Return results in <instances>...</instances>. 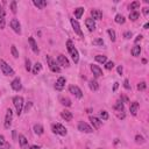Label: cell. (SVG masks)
<instances>
[{
    "label": "cell",
    "mask_w": 149,
    "mask_h": 149,
    "mask_svg": "<svg viewBox=\"0 0 149 149\" xmlns=\"http://www.w3.org/2000/svg\"><path fill=\"white\" fill-rule=\"evenodd\" d=\"M114 21H115L116 23H119V24H123V23L126 22V19H125L123 15H121V14H116Z\"/></svg>",
    "instance_id": "cell-28"
},
{
    "label": "cell",
    "mask_w": 149,
    "mask_h": 149,
    "mask_svg": "<svg viewBox=\"0 0 149 149\" xmlns=\"http://www.w3.org/2000/svg\"><path fill=\"white\" fill-rule=\"evenodd\" d=\"M83 13H84V8H83V7L76 8V9H74V16H76V19H80L81 15H83Z\"/></svg>",
    "instance_id": "cell-31"
},
{
    "label": "cell",
    "mask_w": 149,
    "mask_h": 149,
    "mask_svg": "<svg viewBox=\"0 0 149 149\" xmlns=\"http://www.w3.org/2000/svg\"><path fill=\"white\" fill-rule=\"evenodd\" d=\"M148 13H149V8H148V7H144V8H143V14L147 16V15H148Z\"/></svg>",
    "instance_id": "cell-49"
},
{
    "label": "cell",
    "mask_w": 149,
    "mask_h": 149,
    "mask_svg": "<svg viewBox=\"0 0 149 149\" xmlns=\"http://www.w3.org/2000/svg\"><path fill=\"white\" fill-rule=\"evenodd\" d=\"M137 109H139V102L137 101H133L129 105V112L132 113V115H136L137 114Z\"/></svg>",
    "instance_id": "cell-21"
},
{
    "label": "cell",
    "mask_w": 149,
    "mask_h": 149,
    "mask_svg": "<svg viewBox=\"0 0 149 149\" xmlns=\"http://www.w3.org/2000/svg\"><path fill=\"white\" fill-rule=\"evenodd\" d=\"M140 7V1H133L130 5H129V9H132V10H135L136 8H139Z\"/></svg>",
    "instance_id": "cell-35"
},
{
    "label": "cell",
    "mask_w": 149,
    "mask_h": 149,
    "mask_svg": "<svg viewBox=\"0 0 149 149\" xmlns=\"http://www.w3.org/2000/svg\"><path fill=\"white\" fill-rule=\"evenodd\" d=\"M6 26V22H5V16L0 15V29H3Z\"/></svg>",
    "instance_id": "cell-43"
},
{
    "label": "cell",
    "mask_w": 149,
    "mask_h": 149,
    "mask_svg": "<svg viewBox=\"0 0 149 149\" xmlns=\"http://www.w3.org/2000/svg\"><path fill=\"white\" fill-rule=\"evenodd\" d=\"M114 111H115V114L118 115L119 119H123L125 118V112H123V102L121 100L116 101V104L114 105Z\"/></svg>",
    "instance_id": "cell-4"
},
{
    "label": "cell",
    "mask_w": 149,
    "mask_h": 149,
    "mask_svg": "<svg viewBox=\"0 0 149 149\" xmlns=\"http://www.w3.org/2000/svg\"><path fill=\"white\" fill-rule=\"evenodd\" d=\"M90 121H91V123H92L94 129H99L101 127V125H102V121L100 119L95 118V116H90Z\"/></svg>",
    "instance_id": "cell-15"
},
{
    "label": "cell",
    "mask_w": 149,
    "mask_h": 149,
    "mask_svg": "<svg viewBox=\"0 0 149 149\" xmlns=\"http://www.w3.org/2000/svg\"><path fill=\"white\" fill-rule=\"evenodd\" d=\"M146 87H147L146 81H141V83H139V84H137V90H140V91L146 90Z\"/></svg>",
    "instance_id": "cell-39"
},
{
    "label": "cell",
    "mask_w": 149,
    "mask_h": 149,
    "mask_svg": "<svg viewBox=\"0 0 149 149\" xmlns=\"http://www.w3.org/2000/svg\"><path fill=\"white\" fill-rule=\"evenodd\" d=\"M19 144H20V147L22 148V149H27L28 148V140H27V137L24 136V135H19Z\"/></svg>",
    "instance_id": "cell-17"
},
{
    "label": "cell",
    "mask_w": 149,
    "mask_h": 149,
    "mask_svg": "<svg viewBox=\"0 0 149 149\" xmlns=\"http://www.w3.org/2000/svg\"><path fill=\"white\" fill-rule=\"evenodd\" d=\"M0 69L5 76H14L15 74V72L10 68V65H8L3 59H0Z\"/></svg>",
    "instance_id": "cell-3"
},
{
    "label": "cell",
    "mask_w": 149,
    "mask_h": 149,
    "mask_svg": "<svg viewBox=\"0 0 149 149\" xmlns=\"http://www.w3.org/2000/svg\"><path fill=\"white\" fill-rule=\"evenodd\" d=\"M95 61H97L98 63L105 64V63L107 62V57H106V56H104V55H97V56H95Z\"/></svg>",
    "instance_id": "cell-32"
},
{
    "label": "cell",
    "mask_w": 149,
    "mask_h": 149,
    "mask_svg": "<svg viewBox=\"0 0 149 149\" xmlns=\"http://www.w3.org/2000/svg\"><path fill=\"white\" fill-rule=\"evenodd\" d=\"M139 16H140V14H139V12L137 10H132L130 13H129V20H132V21H136L137 19H139Z\"/></svg>",
    "instance_id": "cell-29"
},
{
    "label": "cell",
    "mask_w": 149,
    "mask_h": 149,
    "mask_svg": "<svg viewBox=\"0 0 149 149\" xmlns=\"http://www.w3.org/2000/svg\"><path fill=\"white\" fill-rule=\"evenodd\" d=\"M66 49H68L69 54L71 55L72 61L77 64V63L79 62V54H78V50L74 48V45H73V43H72L71 40H68V41H66Z\"/></svg>",
    "instance_id": "cell-1"
},
{
    "label": "cell",
    "mask_w": 149,
    "mask_h": 149,
    "mask_svg": "<svg viewBox=\"0 0 149 149\" xmlns=\"http://www.w3.org/2000/svg\"><path fill=\"white\" fill-rule=\"evenodd\" d=\"M107 33H108V35H109V38L112 40V42H114V41H115V37H116V35H115V31H114L113 29H108V30H107Z\"/></svg>",
    "instance_id": "cell-36"
},
{
    "label": "cell",
    "mask_w": 149,
    "mask_h": 149,
    "mask_svg": "<svg viewBox=\"0 0 149 149\" xmlns=\"http://www.w3.org/2000/svg\"><path fill=\"white\" fill-rule=\"evenodd\" d=\"M141 40H142V35H137V36H136V38H135V44H137Z\"/></svg>",
    "instance_id": "cell-48"
},
{
    "label": "cell",
    "mask_w": 149,
    "mask_h": 149,
    "mask_svg": "<svg viewBox=\"0 0 149 149\" xmlns=\"http://www.w3.org/2000/svg\"><path fill=\"white\" fill-rule=\"evenodd\" d=\"M13 104H14V107L16 109V114L21 115L22 109H23V98L20 95H15L13 98Z\"/></svg>",
    "instance_id": "cell-2"
},
{
    "label": "cell",
    "mask_w": 149,
    "mask_h": 149,
    "mask_svg": "<svg viewBox=\"0 0 149 149\" xmlns=\"http://www.w3.org/2000/svg\"><path fill=\"white\" fill-rule=\"evenodd\" d=\"M26 70L27 71H30L31 70V65H30V59H26Z\"/></svg>",
    "instance_id": "cell-44"
},
{
    "label": "cell",
    "mask_w": 149,
    "mask_h": 149,
    "mask_svg": "<svg viewBox=\"0 0 149 149\" xmlns=\"http://www.w3.org/2000/svg\"><path fill=\"white\" fill-rule=\"evenodd\" d=\"M118 86H119V83H114V86H113V91H116V88H118Z\"/></svg>",
    "instance_id": "cell-51"
},
{
    "label": "cell",
    "mask_w": 149,
    "mask_h": 149,
    "mask_svg": "<svg viewBox=\"0 0 149 149\" xmlns=\"http://www.w3.org/2000/svg\"><path fill=\"white\" fill-rule=\"evenodd\" d=\"M69 91H70V93H72L76 98H78V99L83 98V91H81L78 86H76V85H70V86H69Z\"/></svg>",
    "instance_id": "cell-9"
},
{
    "label": "cell",
    "mask_w": 149,
    "mask_h": 149,
    "mask_svg": "<svg viewBox=\"0 0 149 149\" xmlns=\"http://www.w3.org/2000/svg\"><path fill=\"white\" fill-rule=\"evenodd\" d=\"M9 6H10V10H12V13H16V1H12L10 3H9Z\"/></svg>",
    "instance_id": "cell-40"
},
{
    "label": "cell",
    "mask_w": 149,
    "mask_h": 149,
    "mask_svg": "<svg viewBox=\"0 0 149 149\" xmlns=\"http://www.w3.org/2000/svg\"><path fill=\"white\" fill-rule=\"evenodd\" d=\"M61 116H62L65 121H71V120H72V118H73L72 113H71L70 111H68V109H64V111L61 113Z\"/></svg>",
    "instance_id": "cell-22"
},
{
    "label": "cell",
    "mask_w": 149,
    "mask_h": 149,
    "mask_svg": "<svg viewBox=\"0 0 149 149\" xmlns=\"http://www.w3.org/2000/svg\"><path fill=\"white\" fill-rule=\"evenodd\" d=\"M113 66H114V63L111 61V62H106L105 63V68L107 69V70H112L113 69Z\"/></svg>",
    "instance_id": "cell-42"
},
{
    "label": "cell",
    "mask_w": 149,
    "mask_h": 149,
    "mask_svg": "<svg viewBox=\"0 0 149 149\" xmlns=\"http://www.w3.org/2000/svg\"><path fill=\"white\" fill-rule=\"evenodd\" d=\"M135 142H136V143H141V144H142V143H144V142H146V140L143 139V136H141V135H136V136H135Z\"/></svg>",
    "instance_id": "cell-38"
},
{
    "label": "cell",
    "mask_w": 149,
    "mask_h": 149,
    "mask_svg": "<svg viewBox=\"0 0 149 149\" xmlns=\"http://www.w3.org/2000/svg\"><path fill=\"white\" fill-rule=\"evenodd\" d=\"M91 15H92L91 19H93V20H100V19L102 17V12H101L100 9L94 8V9L91 10Z\"/></svg>",
    "instance_id": "cell-18"
},
{
    "label": "cell",
    "mask_w": 149,
    "mask_h": 149,
    "mask_svg": "<svg viewBox=\"0 0 149 149\" xmlns=\"http://www.w3.org/2000/svg\"><path fill=\"white\" fill-rule=\"evenodd\" d=\"M91 71L93 72V74H94L95 78L102 76V70H101L98 65H95V64H91Z\"/></svg>",
    "instance_id": "cell-16"
},
{
    "label": "cell",
    "mask_w": 149,
    "mask_h": 149,
    "mask_svg": "<svg viewBox=\"0 0 149 149\" xmlns=\"http://www.w3.org/2000/svg\"><path fill=\"white\" fill-rule=\"evenodd\" d=\"M122 71H123L122 66H121V65H119V66H118V73H119V74H122Z\"/></svg>",
    "instance_id": "cell-50"
},
{
    "label": "cell",
    "mask_w": 149,
    "mask_h": 149,
    "mask_svg": "<svg viewBox=\"0 0 149 149\" xmlns=\"http://www.w3.org/2000/svg\"><path fill=\"white\" fill-rule=\"evenodd\" d=\"M47 62H48V65H49V69L52 71V72H61V68L58 66V64L56 63V61H54L50 56H47Z\"/></svg>",
    "instance_id": "cell-6"
},
{
    "label": "cell",
    "mask_w": 149,
    "mask_h": 149,
    "mask_svg": "<svg viewBox=\"0 0 149 149\" xmlns=\"http://www.w3.org/2000/svg\"><path fill=\"white\" fill-rule=\"evenodd\" d=\"M148 27H149V24H148V23H146V24H144V29H148Z\"/></svg>",
    "instance_id": "cell-53"
},
{
    "label": "cell",
    "mask_w": 149,
    "mask_h": 149,
    "mask_svg": "<svg viewBox=\"0 0 149 149\" xmlns=\"http://www.w3.org/2000/svg\"><path fill=\"white\" fill-rule=\"evenodd\" d=\"M88 86H90V88H91L92 91H97V90L99 88V84H98V81H97L95 79H91V80L88 81Z\"/></svg>",
    "instance_id": "cell-26"
},
{
    "label": "cell",
    "mask_w": 149,
    "mask_h": 149,
    "mask_svg": "<svg viewBox=\"0 0 149 149\" xmlns=\"http://www.w3.org/2000/svg\"><path fill=\"white\" fill-rule=\"evenodd\" d=\"M85 24H86V27H87V29H88L90 31H93V30L95 29V22H94V20L91 19V17H88V19L85 20Z\"/></svg>",
    "instance_id": "cell-19"
},
{
    "label": "cell",
    "mask_w": 149,
    "mask_h": 149,
    "mask_svg": "<svg viewBox=\"0 0 149 149\" xmlns=\"http://www.w3.org/2000/svg\"><path fill=\"white\" fill-rule=\"evenodd\" d=\"M29 149H40V147L38 146H31Z\"/></svg>",
    "instance_id": "cell-52"
},
{
    "label": "cell",
    "mask_w": 149,
    "mask_h": 149,
    "mask_svg": "<svg viewBox=\"0 0 149 149\" xmlns=\"http://www.w3.org/2000/svg\"><path fill=\"white\" fill-rule=\"evenodd\" d=\"M123 86H125L126 90H130V85H129V80H128V79H125V81H123Z\"/></svg>",
    "instance_id": "cell-47"
},
{
    "label": "cell",
    "mask_w": 149,
    "mask_h": 149,
    "mask_svg": "<svg viewBox=\"0 0 149 149\" xmlns=\"http://www.w3.org/2000/svg\"><path fill=\"white\" fill-rule=\"evenodd\" d=\"M0 149H9V143L3 135H0Z\"/></svg>",
    "instance_id": "cell-23"
},
{
    "label": "cell",
    "mask_w": 149,
    "mask_h": 149,
    "mask_svg": "<svg viewBox=\"0 0 149 149\" xmlns=\"http://www.w3.org/2000/svg\"><path fill=\"white\" fill-rule=\"evenodd\" d=\"M3 3H5L3 1H2V2H0V15H2V16H5V15H6V12H5L3 6H2Z\"/></svg>",
    "instance_id": "cell-45"
},
{
    "label": "cell",
    "mask_w": 149,
    "mask_h": 149,
    "mask_svg": "<svg viewBox=\"0 0 149 149\" xmlns=\"http://www.w3.org/2000/svg\"><path fill=\"white\" fill-rule=\"evenodd\" d=\"M10 27H12V29H13L16 34H21V24H20V22H19L17 19H12V21H10Z\"/></svg>",
    "instance_id": "cell-12"
},
{
    "label": "cell",
    "mask_w": 149,
    "mask_h": 149,
    "mask_svg": "<svg viewBox=\"0 0 149 149\" xmlns=\"http://www.w3.org/2000/svg\"><path fill=\"white\" fill-rule=\"evenodd\" d=\"M33 3L38 8V9H43L47 6V1L45 0H33Z\"/></svg>",
    "instance_id": "cell-24"
},
{
    "label": "cell",
    "mask_w": 149,
    "mask_h": 149,
    "mask_svg": "<svg viewBox=\"0 0 149 149\" xmlns=\"http://www.w3.org/2000/svg\"><path fill=\"white\" fill-rule=\"evenodd\" d=\"M41 70H42V64H41V63H36V64L34 65V68H33V73H34V74H37Z\"/></svg>",
    "instance_id": "cell-33"
},
{
    "label": "cell",
    "mask_w": 149,
    "mask_h": 149,
    "mask_svg": "<svg viewBox=\"0 0 149 149\" xmlns=\"http://www.w3.org/2000/svg\"><path fill=\"white\" fill-rule=\"evenodd\" d=\"M57 64H58V65H62V66H65V68H69V66H70L69 59H68L64 55H62V54L57 56Z\"/></svg>",
    "instance_id": "cell-11"
},
{
    "label": "cell",
    "mask_w": 149,
    "mask_h": 149,
    "mask_svg": "<svg viewBox=\"0 0 149 149\" xmlns=\"http://www.w3.org/2000/svg\"><path fill=\"white\" fill-rule=\"evenodd\" d=\"M12 120H13V111L10 108H7L6 111V116H5V122H3V126L6 129H8L12 125Z\"/></svg>",
    "instance_id": "cell-7"
},
{
    "label": "cell",
    "mask_w": 149,
    "mask_h": 149,
    "mask_svg": "<svg viewBox=\"0 0 149 149\" xmlns=\"http://www.w3.org/2000/svg\"><path fill=\"white\" fill-rule=\"evenodd\" d=\"M28 42H29V44H30V48H31V50H33L35 54H38V52H40V49H38L37 44H36L35 40H34L33 37H28Z\"/></svg>",
    "instance_id": "cell-20"
},
{
    "label": "cell",
    "mask_w": 149,
    "mask_h": 149,
    "mask_svg": "<svg viewBox=\"0 0 149 149\" xmlns=\"http://www.w3.org/2000/svg\"><path fill=\"white\" fill-rule=\"evenodd\" d=\"M70 22H71V26H72L73 31H74L79 37H83L84 35H83V31H81V28H80V26H79L78 21H77V20H74V19H70Z\"/></svg>",
    "instance_id": "cell-8"
},
{
    "label": "cell",
    "mask_w": 149,
    "mask_h": 149,
    "mask_svg": "<svg viewBox=\"0 0 149 149\" xmlns=\"http://www.w3.org/2000/svg\"><path fill=\"white\" fill-rule=\"evenodd\" d=\"M99 116L101 120H107L108 119V113L106 111H100L99 112Z\"/></svg>",
    "instance_id": "cell-37"
},
{
    "label": "cell",
    "mask_w": 149,
    "mask_h": 149,
    "mask_svg": "<svg viewBox=\"0 0 149 149\" xmlns=\"http://www.w3.org/2000/svg\"><path fill=\"white\" fill-rule=\"evenodd\" d=\"M34 132H35V134H37V135H42V134L44 133V128H43L42 125L36 123V125H34Z\"/></svg>",
    "instance_id": "cell-25"
},
{
    "label": "cell",
    "mask_w": 149,
    "mask_h": 149,
    "mask_svg": "<svg viewBox=\"0 0 149 149\" xmlns=\"http://www.w3.org/2000/svg\"><path fill=\"white\" fill-rule=\"evenodd\" d=\"M65 83H66V79L64 77H59L55 83V88L57 91H62L64 88V86H65Z\"/></svg>",
    "instance_id": "cell-13"
},
{
    "label": "cell",
    "mask_w": 149,
    "mask_h": 149,
    "mask_svg": "<svg viewBox=\"0 0 149 149\" xmlns=\"http://www.w3.org/2000/svg\"><path fill=\"white\" fill-rule=\"evenodd\" d=\"M59 101H61V104H62L63 106H66V107L71 106V100H70L69 98H66V97H62V98L59 99Z\"/></svg>",
    "instance_id": "cell-30"
},
{
    "label": "cell",
    "mask_w": 149,
    "mask_h": 149,
    "mask_svg": "<svg viewBox=\"0 0 149 149\" xmlns=\"http://www.w3.org/2000/svg\"><path fill=\"white\" fill-rule=\"evenodd\" d=\"M92 43L94 45H102L104 44V41H102V38H95V40H93Z\"/></svg>",
    "instance_id": "cell-41"
},
{
    "label": "cell",
    "mask_w": 149,
    "mask_h": 149,
    "mask_svg": "<svg viewBox=\"0 0 149 149\" xmlns=\"http://www.w3.org/2000/svg\"><path fill=\"white\" fill-rule=\"evenodd\" d=\"M140 52H141V47L139 44H135L133 47V49H132V55L137 57V56H140Z\"/></svg>",
    "instance_id": "cell-27"
},
{
    "label": "cell",
    "mask_w": 149,
    "mask_h": 149,
    "mask_svg": "<svg viewBox=\"0 0 149 149\" xmlns=\"http://www.w3.org/2000/svg\"><path fill=\"white\" fill-rule=\"evenodd\" d=\"M98 149H101V148H98Z\"/></svg>",
    "instance_id": "cell-54"
},
{
    "label": "cell",
    "mask_w": 149,
    "mask_h": 149,
    "mask_svg": "<svg viewBox=\"0 0 149 149\" xmlns=\"http://www.w3.org/2000/svg\"><path fill=\"white\" fill-rule=\"evenodd\" d=\"M52 132L55 134H58V135H62V136H65L68 134L66 128L61 123H54L52 125Z\"/></svg>",
    "instance_id": "cell-5"
},
{
    "label": "cell",
    "mask_w": 149,
    "mask_h": 149,
    "mask_svg": "<svg viewBox=\"0 0 149 149\" xmlns=\"http://www.w3.org/2000/svg\"><path fill=\"white\" fill-rule=\"evenodd\" d=\"M78 130L83 132V133H92L93 132V128L91 126H88L86 122L84 121H79L78 122Z\"/></svg>",
    "instance_id": "cell-10"
},
{
    "label": "cell",
    "mask_w": 149,
    "mask_h": 149,
    "mask_svg": "<svg viewBox=\"0 0 149 149\" xmlns=\"http://www.w3.org/2000/svg\"><path fill=\"white\" fill-rule=\"evenodd\" d=\"M10 86H12V88H13L14 91L19 92V91L22 88V85H21V80H20V78H14V79L12 80V83H10Z\"/></svg>",
    "instance_id": "cell-14"
},
{
    "label": "cell",
    "mask_w": 149,
    "mask_h": 149,
    "mask_svg": "<svg viewBox=\"0 0 149 149\" xmlns=\"http://www.w3.org/2000/svg\"><path fill=\"white\" fill-rule=\"evenodd\" d=\"M10 52H12V55H13L14 58H17L19 57V51H17V49H16V47L14 44H12V47H10Z\"/></svg>",
    "instance_id": "cell-34"
},
{
    "label": "cell",
    "mask_w": 149,
    "mask_h": 149,
    "mask_svg": "<svg viewBox=\"0 0 149 149\" xmlns=\"http://www.w3.org/2000/svg\"><path fill=\"white\" fill-rule=\"evenodd\" d=\"M132 36H133V34H132V31H129V30L123 33V37H125V38H127V40H128V38H130Z\"/></svg>",
    "instance_id": "cell-46"
}]
</instances>
